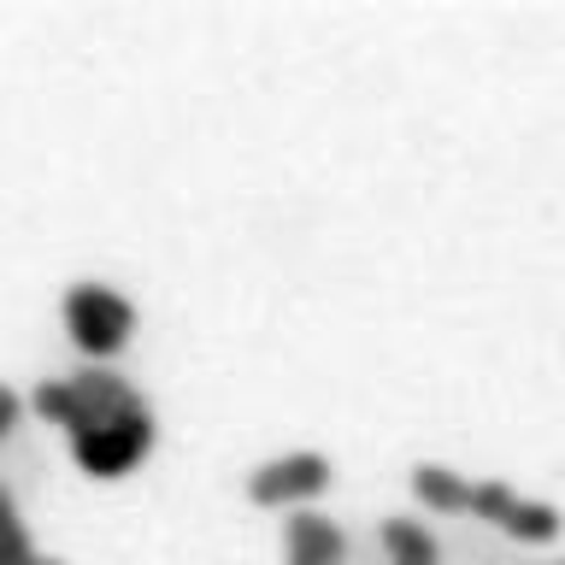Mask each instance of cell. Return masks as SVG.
I'll list each match as a JSON object with an SVG mask.
<instances>
[{
  "instance_id": "obj_1",
  "label": "cell",
  "mask_w": 565,
  "mask_h": 565,
  "mask_svg": "<svg viewBox=\"0 0 565 565\" xmlns=\"http://www.w3.org/2000/svg\"><path fill=\"white\" fill-rule=\"evenodd\" d=\"M148 448H153V406H148V401L124 406V413H113V418H95L88 430L71 436V454H77V466H83L88 477H118V471H130Z\"/></svg>"
},
{
  "instance_id": "obj_2",
  "label": "cell",
  "mask_w": 565,
  "mask_h": 565,
  "mask_svg": "<svg viewBox=\"0 0 565 565\" xmlns=\"http://www.w3.org/2000/svg\"><path fill=\"white\" fill-rule=\"evenodd\" d=\"M65 330L88 360H113V353L130 342L136 312H130V300L118 289H106V282H77V289L65 295Z\"/></svg>"
},
{
  "instance_id": "obj_3",
  "label": "cell",
  "mask_w": 565,
  "mask_h": 565,
  "mask_svg": "<svg viewBox=\"0 0 565 565\" xmlns=\"http://www.w3.org/2000/svg\"><path fill=\"white\" fill-rule=\"evenodd\" d=\"M471 512L489 524H501L507 536H519V542H554L559 536V507L512 494L507 483H471Z\"/></svg>"
},
{
  "instance_id": "obj_4",
  "label": "cell",
  "mask_w": 565,
  "mask_h": 565,
  "mask_svg": "<svg viewBox=\"0 0 565 565\" xmlns=\"http://www.w3.org/2000/svg\"><path fill=\"white\" fill-rule=\"evenodd\" d=\"M324 483H330L324 454H282V459H265V466L247 477V494H254L259 507H295V501H312Z\"/></svg>"
},
{
  "instance_id": "obj_5",
  "label": "cell",
  "mask_w": 565,
  "mask_h": 565,
  "mask_svg": "<svg viewBox=\"0 0 565 565\" xmlns=\"http://www.w3.org/2000/svg\"><path fill=\"white\" fill-rule=\"evenodd\" d=\"M71 388H77V424H71V436L88 430L95 418H113V413H124V406L141 401L124 377H113V371H95V365L77 371V377H71Z\"/></svg>"
},
{
  "instance_id": "obj_6",
  "label": "cell",
  "mask_w": 565,
  "mask_h": 565,
  "mask_svg": "<svg viewBox=\"0 0 565 565\" xmlns=\"http://www.w3.org/2000/svg\"><path fill=\"white\" fill-rule=\"evenodd\" d=\"M282 542H289V565H342V530L324 512H295Z\"/></svg>"
},
{
  "instance_id": "obj_7",
  "label": "cell",
  "mask_w": 565,
  "mask_h": 565,
  "mask_svg": "<svg viewBox=\"0 0 565 565\" xmlns=\"http://www.w3.org/2000/svg\"><path fill=\"white\" fill-rule=\"evenodd\" d=\"M413 494L430 512H471V483L448 466H418L413 471Z\"/></svg>"
},
{
  "instance_id": "obj_8",
  "label": "cell",
  "mask_w": 565,
  "mask_h": 565,
  "mask_svg": "<svg viewBox=\"0 0 565 565\" xmlns=\"http://www.w3.org/2000/svg\"><path fill=\"white\" fill-rule=\"evenodd\" d=\"M383 547L395 565H436V536L418 519H383Z\"/></svg>"
},
{
  "instance_id": "obj_9",
  "label": "cell",
  "mask_w": 565,
  "mask_h": 565,
  "mask_svg": "<svg viewBox=\"0 0 565 565\" xmlns=\"http://www.w3.org/2000/svg\"><path fill=\"white\" fill-rule=\"evenodd\" d=\"M30 559H35L30 530H24V519H18V507L7 501L0 507V565H30Z\"/></svg>"
},
{
  "instance_id": "obj_10",
  "label": "cell",
  "mask_w": 565,
  "mask_h": 565,
  "mask_svg": "<svg viewBox=\"0 0 565 565\" xmlns=\"http://www.w3.org/2000/svg\"><path fill=\"white\" fill-rule=\"evenodd\" d=\"M12 424H18V395H12L7 383H0V436H7Z\"/></svg>"
},
{
  "instance_id": "obj_11",
  "label": "cell",
  "mask_w": 565,
  "mask_h": 565,
  "mask_svg": "<svg viewBox=\"0 0 565 565\" xmlns=\"http://www.w3.org/2000/svg\"><path fill=\"white\" fill-rule=\"evenodd\" d=\"M30 565H65V559H30Z\"/></svg>"
},
{
  "instance_id": "obj_12",
  "label": "cell",
  "mask_w": 565,
  "mask_h": 565,
  "mask_svg": "<svg viewBox=\"0 0 565 565\" xmlns=\"http://www.w3.org/2000/svg\"><path fill=\"white\" fill-rule=\"evenodd\" d=\"M7 501H12V494H7V489H0V507H7Z\"/></svg>"
}]
</instances>
